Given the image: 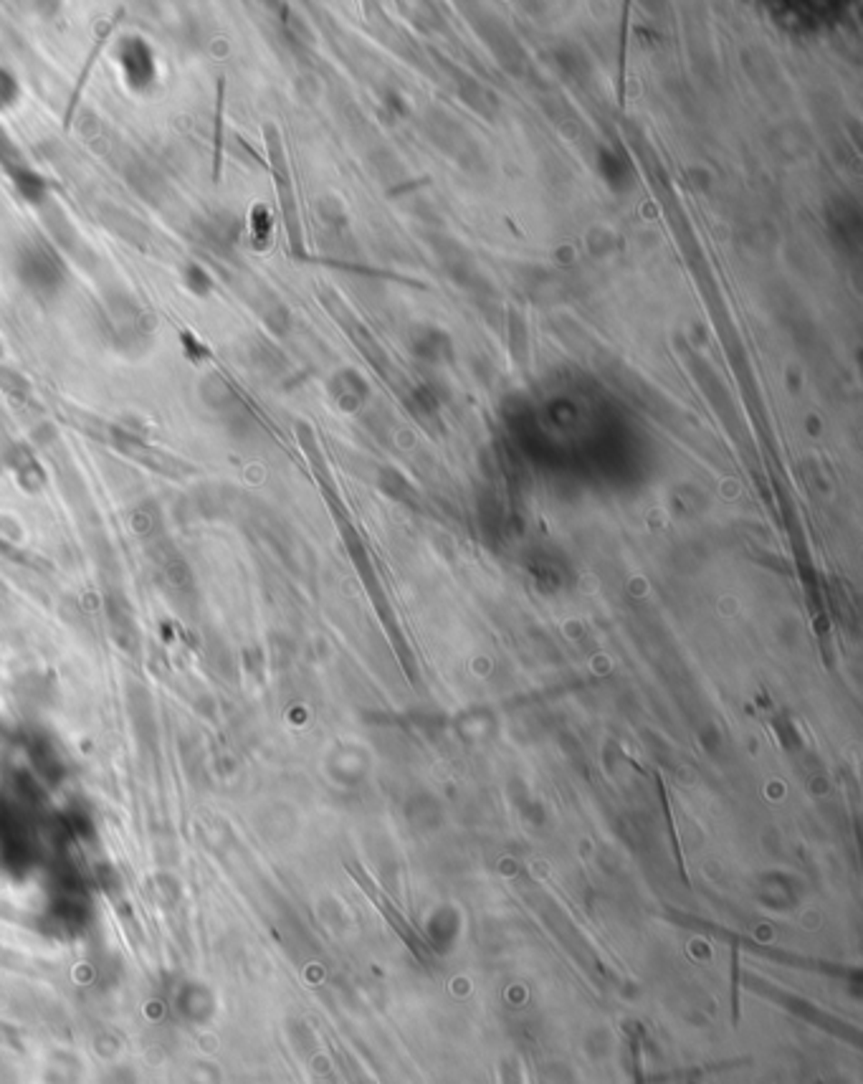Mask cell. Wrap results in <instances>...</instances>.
Returning <instances> with one entry per match:
<instances>
[{"label":"cell","mask_w":863,"mask_h":1084,"mask_svg":"<svg viewBox=\"0 0 863 1084\" xmlns=\"http://www.w3.org/2000/svg\"><path fill=\"white\" fill-rule=\"evenodd\" d=\"M102 221H107L109 229L114 231L117 236H122V239L137 243V246L147 243V229L134 221L132 213L120 211V208H107V211H102Z\"/></svg>","instance_id":"obj_4"},{"label":"cell","mask_w":863,"mask_h":1084,"mask_svg":"<svg viewBox=\"0 0 863 1084\" xmlns=\"http://www.w3.org/2000/svg\"><path fill=\"white\" fill-rule=\"evenodd\" d=\"M182 281H185L188 291H192L195 297H205L213 290V279L201 264H188L185 274H182Z\"/></svg>","instance_id":"obj_5"},{"label":"cell","mask_w":863,"mask_h":1084,"mask_svg":"<svg viewBox=\"0 0 863 1084\" xmlns=\"http://www.w3.org/2000/svg\"><path fill=\"white\" fill-rule=\"evenodd\" d=\"M15 277L34 297L51 300L66 284V264L46 241H25L13 259Z\"/></svg>","instance_id":"obj_1"},{"label":"cell","mask_w":863,"mask_h":1084,"mask_svg":"<svg viewBox=\"0 0 863 1084\" xmlns=\"http://www.w3.org/2000/svg\"><path fill=\"white\" fill-rule=\"evenodd\" d=\"M122 76L130 89L142 92L157 79V61L150 44L140 36H127L120 41Z\"/></svg>","instance_id":"obj_2"},{"label":"cell","mask_w":863,"mask_h":1084,"mask_svg":"<svg viewBox=\"0 0 863 1084\" xmlns=\"http://www.w3.org/2000/svg\"><path fill=\"white\" fill-rule=\"evenodd\" d=\"M11 175L13 185H15V191L24 195L28 203L34 205H44L48 201V182L44 181V175H38L36 170L28 168V165H24V168L13 170V172H8Z\"/></svg>","instance_id":"obj_3"},{"label":"cell","mask_w":863,"mask_h":1084,"mask_svg":"<svg viewBox=\"0 0 863 1084\" xmlns=\"http://www.w3.org/2000/svg\"><path fill=\"white\" fill-rule=\"evenodd\" d=\"M0 165L5 168V172H13V170L24 168L25 160L21 157V153H18V147L13 145L11 137L5 134V130H0Z\"/></svg>","instance_id":"obj_6"},{"label":"cell","mask_w":863,"mask_h":1084,"mask_svg":"<svg viewBox=\"0 0 863 1084\" xmlns=\"http://www.w3.org/2000/svg\"><path fill=\"white\" fill-rule=\"evenodd\" d=\"M18 97H21V86H18V79H15V76H13L8 69H3V66H0V109L13 107V104L18 102Z\"/></svg>","instance_id":"obj_7"},{"label":"cell","mask_w":863,"mask_h":1084,"mask_svg":"<svg viewBox=\"0 0 863 1084\" xmlns=\"http://www.w3.org/2000/svg\"><path fill=\"white\" fill-rule=\"evenodd\" d=\"M251 229H253V236H256L259 241L269 239V231H271V218H269V211H266L264 205H256V208H253Z\"/></svg>","instance_id":"obj_8"}]
</instances>
